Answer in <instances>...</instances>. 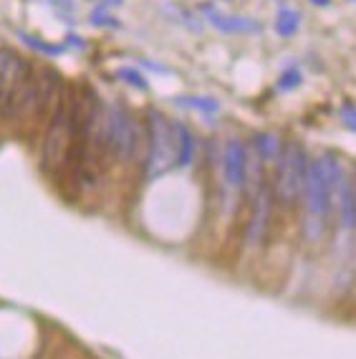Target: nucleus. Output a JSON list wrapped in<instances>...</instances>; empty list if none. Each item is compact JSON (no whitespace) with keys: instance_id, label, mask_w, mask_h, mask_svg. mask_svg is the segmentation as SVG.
<instances>
[{"instance_id":"f257e3e1","label":"nucleus","mask_w":356,"mask_h":359,"mask_svg":"<svg viewBox=\"0 0 356 359\" xmlns=\"http://www.w3.org/2000/svg\"><path fill=\"white\" fill-rule=\"evenodd\" d=\"M338 162L326 154L321 160L308 162L306 167V180H303V200H306V212H308V225L306 233L311 241H316L324 231V223L331 212V185L334 177L338 175Z\"/></svg>"},{"instance_id":"f03ea898","label":"nucleus","mask_w":356,"mask_h":359,"mask_svg":"<svg viewBox=\"0 0 356 359\" xmlns=\"http://www.w3.org/2000/svg\"><path fill=\"white\" fill-rule=\"evenodd\" d=\"M74 140H76L74 102H71V86H66V91H61L53 111L48 114V122H46L43 147H41V165H43V170L51 172V170L64 167Z\"/></svg>"},{"instance_id":"7ed1b4c3","label":"nucleus","mask_w":356,"mask_h":359,"mask_svg":"<svg viewBox=\"0 0 356 359\" xmlns=\"http://www.w3.org/2000/svg\"><path fill=\"white\" fill-rule=\"evenodd\" d=\"M275 160H278V170H275L273 195L278 198L280 205L291 210L299 203L301 193H303L308 157H306L303 147H301L299 142H286Z\"/></svg>"},{"instance_id":"20e7f679","label":"nucleus","mask_w":356,"mask_h":359,"mask_svg":"<svg viewBox=\"0 0 356 359\" xmlns=\"http://www.w3.org/2000/svg\"><path fill=\"white\" fill-rule=\"evenodd\" d=\"M146 140H149V154H146L149 177H157L177 165V129L162 111L149 109L146 114Z\"/></svg>"},{"instance_id":"39448f33","label":"nucleus","mask_w":356,"mask_h":359,"mask_svg":"<svg viewBox=\"0 0 356 359\" xmlns=\"http://www.w3.org/2000/svg\"><path fill=\"white\" fill-rule=\"evenodd\" d=\"M139 124H137L132 111L121 104L109 107V157H114L119 162H132L139 154Z\"/></svg>"},{"instance_id":"423d86ee","label":"nucleus","mask_w":356,"mask_h":359,"mask_svg":"<svg viewBox=\"0 0 356 359\" xmlns=\"http://www.w3.org/2000/svg\"><path fill=\"white\" fill-rule=\"evenodd\" d=\"M28 71H31V66L13 48L0 46V119L11 122Z\"/></svg>"},{"instance_id":"0eeeda50","label":"nucleus","mask_w":356,"mask_h":359,"mask_svg":"<svg viewBox=\"0 0 356 359\" xmlns=\"http://www.w3.org/2000/svg\"><path fill=\"white\" fill-rule=\"evenodd\" d=\"M273 218V187L263 182L253 195L250 205V223H248V241L253 245H261L268 236V225Z\"/></svg>"},{"instance_id":"6e6552de","label":"nucleus","mask_w":356,"mask_h":359,"mask_svg":"<svg viewBox=\"0 0 356 359\" xmlns=\"http://www.w3.org/2000/svg\"><path fill=\"white\" fill-rule=\"evenodd\" d=\"M223 175L230 187H240L248 177V152L240 140H230L223 152Z\"/></svg>"},{"instance_id":"1a4fd4ad","label":"nucleus","mask_w":356,"mask_h":359,"mask_svg":"<svg viewBox=\"0 0 356 359\" xmlns=\"http://www.w3.org/2000/svg\"><path fill=\"white\" fill-rule=\"evenodd\" d=\"M334 205L338 208L341 225L346 228V231H351V228L356 225V190H354V182H351L349 177H341V182H338Z\"/></svg>"},{"instance_id":"9d476101","label":"nucleus","mask_w":356,"mask_h":359,"mask_svg":"<svg viewBox=\"0 0 356 359\" xmlns=\"http://www.w3.org/2000/svg\"><path fill=\"white\" fill-rule=\"evenodd\" d=\"M205 15L210 18V23L215 28H220V31H228V33H242V31H258V26H255L253 20L248 18H240V15H228V13H220L217 8L207 6L203 8Z\"/></svg>"},{"instance_id":"9b49d317","label":"nucleus","mask_w":356,"mask_h":359,"mask_svg":"<svg viewBox=\"0 0 356 359\" xmlns=\"http://www.w3.org/2000/svg\"><path fill=\"white\" fill-rule=\"evenodd\" d=\"M174 129H177V165H190L192 157H195V140H192V132L179 122H174Z\"/></svg>"},{"instance_id":"f8f14e48","label":"nucleus","mask_w":356,"mask_h":359,"mask_svg":"<svg viewBox=\"0 0 356 359\" xmlns=\"http://www.w3.org/2000/svg\"><path fill=\"white\" fill-rule=\"evenodd\" d=\"M299 28H301L299 11H293V8H280L278 15H275V31H278V36L288 39V36H293Z\"/></svg>"},{"instance_id":"ddd939ff","label":"nucleus","mask_w":356,"mask_h":359,"mask_svg":"<svg viewBox=\"0 0 356 359\" xmlns=\"http://www.w3.org/2000/svg\"><path fill=\"white\" fill-rule=\"evenodd\" d=\"M255 147H258L261 160H275L280 147H283V142L273 132H261V135H255Z\"/></svg>"},{"instance_id":"4468645a","label":"nucleus","mask_w":356,"mask_h":359,"mask_svg":"<svg viewBox=\"0 0 356 359\" xmlns=\"http://www.w3.org/2000/svg\"><path fill=\"white\" fill-rule=\"evenodd\" d=\"M179 107H190V109H198L203 114H215L220 109V104L210 97H179L177 99Z\"/></svg>"},{"instance_id":"2eb2a0df","label":"nucleus","mask_w":356,"mask_h":359,"mask_svg":"<svg viewBox=\"0 0 356 359\" xmlns=\"http://www.w3.org/2000/svg\"><path fill=\"white\" fill-rule=\"evenodd\" d=\"M20 39L26 41L31 48H36V51H41V53H48V56H58V53L64 51V46H53V43H46V41H39V39H33V36H28V33H23L20 31L18 33Z\"/></svg>"},{"instance_id":"dca6fc26","label":"nucleus","mask_w":356,"mask_h":359,"mask_svg":"<svg viewBox=\"0 0 356 359\" xmlns=\"http://www.w3.org/2000/svg\"><path fill=\"white\" fill-rule=\"evenodd\" d=\"M119 79H127L132 86H137V89H146V81L144 76H142L139 71H134V69H119Z\"/></svg>"},{"instance_id":"f3484780","label":"nucleus","mask_w":356,"mask_h":359,"mask_svg":"<svg viewBox=\"0 0 356 359\" xmlns=\"http://www.w3.org/2000/svg\"><path fill=\"white\" fill-rule=\"evenodd\" d=\"M301 83V74L299 71H286L283 76H280V81H278V89H283V91H291V89H296Z\"/></svg>"},{"instance_id":"a211bd4d","label":"nucleus","mask_w":356,"mask_h":359,"mask_svg":"<svg viewBox=\"0 0 356 359\" xmlns=\"http://www.w3.org/2000/svg\"><path fill=\"white\" fill-rule=\"evenodd\" d=\"M341 119H343V124H346V127L356 132V104H351V102L343 104V107H341Z\"/></svg>"},{"instance_id":"6ab92c4d","label":"nucleus","mask_w":356,"mask_h":359,"mask_svg":"<svg viewBox=\"0 0 356 359\" xmlns=\"http://www.w3.org/2000/svg\"><path fill=\"white\" fill-rule=\"evenodd\" d=\"M311 3H313V6H329L331 0H311Z\"/></svg>"}]
</instances>
